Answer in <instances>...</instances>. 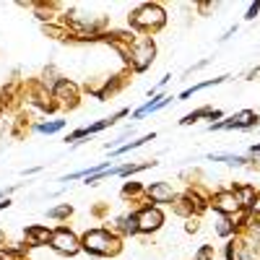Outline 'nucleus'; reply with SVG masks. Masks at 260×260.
Wrapping results in <instances>:
<instances>
[{"mask_svg":"<svg viewBox=\"0 0 260 260\" xmlns=\"http://www.w3.org/2000/svg\"><path fill=\"white\" fill-rule=\"evenodd\" d=\"M250 154H252V156H260V143H257V146H252V148H250Z\"/></svg>","mask_w":260,"mask_h":260,"instance_id":"obj_20","label":"nucleus"},{"mask_svg":"<svg viewBox=\"0 0 260 260\" xmlns=\"http://www.w3.org/2000/svg\"><path fill=\"white\" fill-rule=\"evenodd\" d=\"M211 161H224V164H234V167H245L247 159L245 156H232V154H211Z\"/></svg>","mask_w":260,"mask_h":260,"instance_id":"obj_13","label":"nucleus"},{"mask_svg":"<svg viewBox=\"0 0 260 260\" xmlns=\"http://www.w3.org/2000/svg\"><path fill=\"white\" fill-rule=\"evenodd\" d=\"M0 260H3V257H0Z\"/></svg>","mask_w":260,"mask_h":260,"instance_id":"obj_24","label":"nucleus"},{"mask_svg":"<svg viewBox=\"0 0 260 260\" xmlns=\"http://www.w3.org/2000/svg\"><path fill=\"white\" fill-rule=\"evenodd\" d=\"M169 99L172 96H164V94H159V96H154V99H151V102H146L143 107H141V110L133 115L136 120H141V117H146V115H151V112H156V110H161V107H167L169 104Z\"/></svg>","mask_w":260,"mask_h":260,"instance_id":"obj_11","label":"nucleus"},{"mask_svg":"<svg viewBox=\"0 0 260 260\" xmlns=\"http://www.w3.org/2000/svg\"><path fill=\"white\" fill-rule=\"evenodd\" d=\"M73 213V208L71 206H60V208H52V211H47V216L50 219H62V216H71Z\"/></svg>","mask_w":260,"mask_h":260,"instance_id":"obj_17","label":"nucleus"},{"mask_svg":"<svg viewBox=\"0 0 260 260\" xmlns=\"http://www.w3.org/2000/svg\"><path fill=\"white\" fill-rule=\"evenodd\" d=\"M250 208H252V211H255V213H260V201H257V203H252V206H250Z\"/></svg>","mask_w":260,"mask_h":260,"instance_id":"obj_22","label":"nucleus"},{"mask_svg":"<svg viewBox=\"0 0 260 260\" xmlns=\"http://www.w3.org/2000/svg\"><path fill=\"white\" fill-rule=\"evenodd\" d=\"M146 141H154V133L143 136V138H138V141H130V143H125V146H120V148H115V154H125V151H130V148H138V146H143Z\"/></svg>","mask_w":260,"mask_h":260,"instance_id":"obj_15","label":"nucleus"},{"mask_svg":"<svg viewBox=\"0 0 260 260\" xmlns=\"http://www.w3.org/2000/svg\"><path fill=\"white\" fill-rule=\"evenodd\" d=\"M255 125H257V115H255L252 110H242V112L232 115V117L224 120V122H211L208 130H229V127H234V130H250V127H255Z\"/></svg>","mask_w":260,"mask_h":260,"instance_id":"obj_5","label":"nucleus"},{"mask_svg":"<svg viewBox=\"0 0 260 260\" xmlns=\"http://www.w3.org/2000/svg\"><path fill=\"white\" fill-rule=\"evenodd\" d=\"M122 232L125 234H138V219H136V213L122 219Z\"/></svg>","mask_w":260,"mask_h":260,"instance_id":"obj_16","label":"nucleus"},{"mask_svg":"<svg viewBox=\"0 0 260 260\" xmlns=\"http://www.w3.org/2000/svg\"><path fill=\"white\" fill-rule=\"evenodd\" d=\"M146 192L154 203H169L172 198H175V192H172V187L167 182H154L151 187H146Z\"/></svg>","mask_w":260,"mask_h":260,"instance_id":"obj_9","label":"nucleus"},{"mask_svg":"<svg viewBox=\"0 0 260 260\" xmlns=\"http://www.w3.org/2000/svg\"><path fill=\"white\" fill-rule=\"evenodd\" d=\"M213 208L219 211L221 216H229V213H237L242 206H240V201H237L234 192H219V195L213 198Z\"/></svg>","mask_w":260,"mask_h":260,"instance_id":"obj_8","label":"nucleus"},{"mask_svg":"<svg viewBox=\"0 0 260 260\" xmlns=\"http://www.w3.org/2000/svg\"><path fill=\"white\" fill-rule=\"evenodd\" d=\"M257 13H260V3H252V6L247 8V16H245V18H250V21H252Z\"/></svg>","mask_w":260,"mask_h":260,"instance_id":"obj_19","label":"nucleus"},{"mask_svg":"<svg viewBox=\"0 0 260 260\" xmlns=\"http://www.w3.org/2000/svg\"><path fill=\"white\" fill-rule=\"evenodd\" d=\"M65 127V120H52V122H39L37 130L39 133H57V130Z\"/></svg>","mask_w":260,"mask_h":260,"instance_id":"obj_14","label":"nucleus"},{"mask_svg":"<svg viewBox=\"0 0 260 260\" xmlns=\"http://www.w3.org/2000/svg\"><path fill=\"white\" fill-rule=\"evenodd\" d=\"M164 24H167V13H164L161 6H156V3H146V6H141L138 11L130 13V26L138 29V31H143V34H154V31H159Z\"/></svg>","mask_w":260,"mask_h":260,"instance_id":"obj_1","label":"nucleus"},{"mask_svg":"<svg viewBox=\"0 0 260 260\" xmlns=\"http://www.w3.org/2000/svg\"><path fill=\"white\" fill-rule=\"evenodd\" d=\"M86 252L91 255H117L120 252V240L115 234H110L107 229H91L83 234V245Z\"/></svg>","mask_w":260,"mask_h":260,"instance_id":"obj_2","label":"nucleus"},{"mask_svg":"<svg viewBox=\"0 0 260 260\" xmlns=\"http://www.w3.org/2000/svg\"><path fill=\"white\" fill-rule=\"evenodd\" d=\"M136 219H138V232L148 234V232H156L161 224H164V216L156 206H146L143 211L136 213Z\"/></svg>","mask_w":260,"mask_h":260,"instance_id":"obj_7","label":"nucleus"},{"mask_svg":"<svg viewBox=\"0 0 260 260\" xmlns=\"http://www.w3.org/2000/svg\"><path fill=\"white\" fill-rule=\"evenodd\" d=\"M250 78H260V65H257L255 71H250Z\"/></svg>","mask_w":260,"mask_h":260,"instance_id":"obj_21","label":"nucleus"},{"mask_svg":"<svg viewBox=\"0 0 260 260\" xmlns=\"http://www.w3.org/2000/svg\"><path fill=\"white\" fill-rule=\"evenodd\" d=\"M211 257H213V247H211V245H203L195 260H211Z\"/></svg>","mask_w":260,"mask_h":260,"instance_id":"obj_18","label":"nucleus"},{"mask_svg":"<svg viewBox=\"0 0 260 260\" xmlns=\"http://www.w3.org/2000/svg\"><path fill=\"white\" fill-rule=\"evenodd\" d=\"M26 240L31 247H39V245H47L52 240V232L47 226H29L26 229Z\"/></svg>","mask_w":260,"mask_h":260,"instance_id":"obj_10","label":"nucleus"},{"mask_svg":"<svg viewBox=\"0 0 260 260\" xmlns=\"http://www.w3.org/2000/svg\"><path fill=\"white\" fill-rule=\"evenodd\" d=\"M52 99H57L62 107H68V110H73V107L78 104V86L68 78H60L55 86H52Z\"/></svg>","mask_w":260,"mask_h":260,"instance_id":"obj_6","label":"nucleus"},{"mask_svg":"<svg viewBox=\"0 0 260 260\" xmlns=\"http://www.w3.org/2000/svg\"><path fill=\"white\" fill-rule=\"evenodd\" d=\"M52 250H57L60 255H76L81 250V242L76 240V234L68 226H60L52 232V240H50Z\"/></svg>","mask_w":260,"mask_h":260,"instance_id":"obj_4","label":"nucleus"},{"mask_svg":"<svg viewBox=\"0 0 260 260\" xmlns=\"http://www.w3.org/2000/svg\"><path fill=\"white\" fill-rule=\"evenodd\" d=\"M229 76H219V78H208V81H203V83H195L192 89H185L182 94H180V102H185L187 96H192V94H198V91H203V89H211V86H219V83H224Z\"/></svg>","mask_w":260,"mask_h":260,"instance_id":"obj_12","label":"nucleus"},{"mask_svg":"<svg viewBox=\"0 0 260 260\" xmlns=\"http://www.w3.org/2000/svg\"><path fill=\"white\" fill-rule=\"evenodd\" d=\"M3 104H6V99H0V112H3Z\"/></svg>","mask_w":260,"mask_h":260,"instance_id":"obj_23","label":"nucleus"},{"mask_svg":"<svg viewBox=\"0 0 260 260\" xmlns=\"http://www.w3.org/2000/svg\"><path fill=\"white\" fill-rule=\"evenodd\" d=\"M154 55H156V47H154V39L151 37H136L130 42V55H127V62L133 65L136 71H146L151 62H154Z\"/></svg>","mask_w":260,"mask_h":260,"instance_id":"obj_3","label":"nucleus"}]
</instances>
